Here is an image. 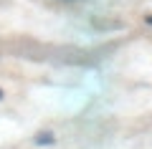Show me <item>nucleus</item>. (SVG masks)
I'll return each mask as SVG.
<instances>
[{
  "label": "nucleus",
  "mask_w": 152,
  "mask_h": 149,
  "mask_svg": "<svg viewBox=\"0 0 152 149\" xmlns=\"http://www.w3.org/2000/svg\"><path fill=\"white\" fill-rule=\"evenodd\" d=\"M36 144L38 147H48V144H56V137L51 132H41V134H36Z\"/></svg>",
  "instance_id": "nucleus-1"
},
{
  "label": "nucleus",
  "mask_w": 152,
  "mask_h": 149,
  "mask_svg": "<svg viewBox=\"0 0 152 149\" xmlns=\"http://www.w3.org/2000/svg\"><path fill=\"white\" fill-rule=\"evenodd\" d=\"M145 20H147V23H150V25H152V13H150V15H145Z\"/></svg>",
  "instance_id": "nucleus-2"
},
{
  "label": "nucleus",
  "mask_w": 152,
  "mask_h": 149,
  "mask_svg": "<svg viewBox=\"0 0 152 149\" xmlns=\"http://www.w3.org/2000/svg\"><path fill=\"white\" fill-rule=\"evenodd\" d=\"M0 101H3V89H0Z\"/></svg>",
  "instance_id": "nucleus-3"
}]
</instances>
